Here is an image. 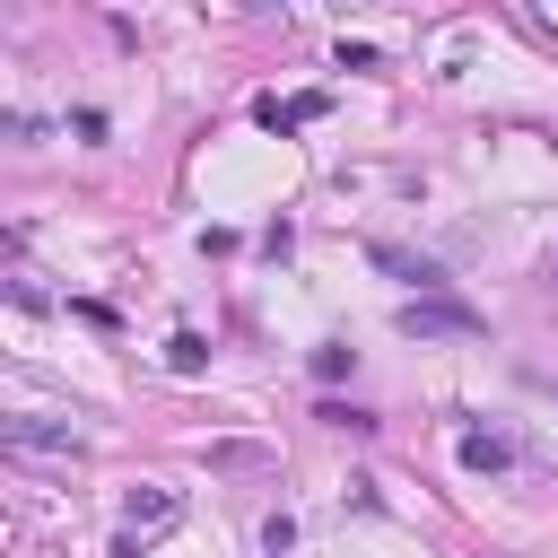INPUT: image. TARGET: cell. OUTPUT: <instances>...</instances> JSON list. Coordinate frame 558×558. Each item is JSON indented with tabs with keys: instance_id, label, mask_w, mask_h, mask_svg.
I'll use <instances>...</instances> for the list:
<instances>
[{
	"instance_id": "6da1fadb",
	"label": "cell",
	"mask_w": 558,
	"mask_h": 558,
	"mask_svg": "<svg viewBox=\"0 0 558 558\" xmlns=\"http://www.w3.org/2000/svg\"><path fill=\"white\" fill-rule=\"evenodd\" d=\"M392 323H401L410 340H480V314H471V305H453V296H410Z\"/></svg>"
},
{
	"instance_id": "30bf717a",
	"label": "cell",
	"mask_w": 558,
	"mask_h": 558,
	"mask_svg": "<svg viewBox=\"0 0 558 558\" xmlns=\"http://www.w3.org/2000/svg\"><path fill=\"white\" fill-rule=\"evenodd\" d=\"M549 296H558V253H549Z\"/></svg>"
},
{
	"instance_id": "5b68a950",
	"label": "cell",
	"mask_w": 558,
	"mask_h": 558,
	"mask_svg": "<svg viewBox=\"0 0 558 558\" xmlns=\"http://www.w3.org/2000/svg\"><path fill=\"white\" fill-rule=\"evenodd\" d=\"M375 270H392V279H410L418 296H436V262H410L401 244H375Z\"/></svg>"
},
{
	"instance_id": "8992f818",
	"label": "cell",
	"mask_w": 558,
	"mask_h": 558,
	"mask_svg": "<svg viewBox=\"0 0 558 558\" xmlns=\"http://www.w3.org/2000/svg\"><path fill=\"white\" fill-rule=\"evenodd\" d=\"M166 366H174V375H201V366H209V340H201V331H174V340H166Z\"/></svg>"
},
{
	"instance_id": "7a4b0ae2",
	"label": "cell",
	"mask_w": 558,
	"mask_h": 558,
	"mask_svg": "<svg viewBox=\"0 0 558 558\" xmlns=\"http://www.w3.org/2000/svg\"><path fill=\"white\" fill-rule=\"evenodd\" d=\"M0 445L9 453H35V462H70L78 453V427L70 418H0Z\"/></svg>"
},
{
	"instance_id": "9c48e42d",
	"label": "cell",
	"mask_w": 558,
	"mask_h": 558,
	"mask_svg": "<svg viewBox=\"0 0 558 558\" xmlns=\"http://www.w3.org/2000/svg\"><path fill=\"white\" fill-rule=\"evenodd\" d=\"M113 558H148V549H140V541H131V532H122V541H113Z\"/></svg>"
},
{
	"instance_id": "ba28073f",
	"label": "cell",
	"mask_w": 558,
	"mask_h": 558,
	"mask_svg": "<svg viewBox=\"0 0 558 558\" xmlns=\"http://www.w3.org/2000/svg\"><path fill=\"white\" fill-rule=\"evenodd\" d=\"M349 375V349H314V384H340Z\"/></svg>"
},
{
	"instance_id": "3957f363",
	"label": "cell",
	"mask_w": 558,
	"mask_h": 558,
	"mask_svg": "<svg viewBox=\"0 0 558 558\" xmlns=\"http://www.w3.org/2000/svg\"><path fill=\"white\" fill-rule=\"evenodd\" d=\"M174 523H183V488H157V480L122 488V532H131V541H148V532H174Z\"/></svg>"
},
{
	"instance_id": "277c9868",
	"label": "cell",
	"mask_w": 558,
	"mask_h": 558,
	"mask_svg": "<svg viewBox=\"0 0 558 558\" xmlns=\"http://www.w3.org/2000/svg\"><path fill=\"white\" fill-rule=\"evenodd\" d=\"M514 462V445L506 436H488V427H462V471H506Z\"/></svg>"
},
{
	"instance_id": "52a82bcc",
	"label": "cell",
	"mask_w": 558,
	"mask_h": 558,
	"mask_svg": "<svg viewBox=\"0 0 558 558\" xmlns=\"http://www.w3.org/2000/svg\"><path fill=\"white\" fill-rule=\"evenodd\" d=\"M262 549H270V558H288V549H296V523H288V514H270V523H262Z\"/></svg>"
}]
</instances>
